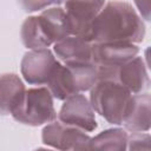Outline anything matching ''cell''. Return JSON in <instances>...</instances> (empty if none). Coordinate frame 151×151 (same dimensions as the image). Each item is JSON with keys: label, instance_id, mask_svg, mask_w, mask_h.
Instances as JSON below:
<instances>
[{"label": "cell", "instance_id": "1", "mask_svg": "<svg viewBox=\"0 0 151 151\" xmlns=\"http://www.w3.org/2000/svg\"><path fill=\"white\" fill-rule=\"evenodd\" d=\"M145 37V25L132 4L126 1L105 2L93 24V44H139Z\"/></svg>", "mask_w": 151, "mask_h": 151}, {"label": "cell", "instance_id": "2", "mask_svg": "<svg viewBox=\"0 0 151 151\" xmlns=\"http://www.w3.org/2000/svg\"><path fill=\"white\" fill-rule=\"evenodd\" d=\"M132 93L118 80H98L90 90V104L96 113L112 125H122L131 104Z\"/></svg>", "mask_w": 151, "mask_h": 151}, {"label": "cell", "instance_id": "3", "mask_svg": "<svg viewBox=\"0 0 151 151\" xmlns=\"http://www.w3.org/2000/svg\"><path fill=\"white\" fill-rule=\"evenodd\" d=\"M97 81L98 76L93 64L65 65L59 61L45 87L53 99L64 101L74 94L90 91Z\"/></svg>", "mask_w": 151, "mask_h": 151}, {"label": "cell", "instance_id": "4", "mask_svg": "<svg viewBox=\"0 0 151 151\" xmlns=\"http://www.w3.org/2000/svg\"><path fill=\"white\" fill-rule=\"evenodd\" d=\"M11 116L25 125H47L57 120L53 97L45 86L28 88Z\"/></svg>", "mask_w": 151, "mask_h": 151}, {"label": "cell", "instance_id": "5", "mask_svg": "<svg viewBox=\"0 0 151 151\" xmlns=\"http://www.w3.org/2000/svg\"><path fill=\"white\" fill-rule=\"evenodd\" d=\"M92 53L98 80H118L119 68L138 55L139 47L130 42H92Z\"/></svg>", "mask_w": 151, "mask_h": 151}, {"label": "cell", "instance_id": "6", "mask_svg": "<svg viewBox=\"0 0 151 151\" xmlns=\"http://www.w3.org/2000/svg\"><path fill=\"white\" fill-rule=\"evenodd\" d=\"M42 143L58 151H92V137L87 132L54 120L42 129Z\"/></svg>", "mask_w": 151, "mask_h": 151}, {"label": "cell", "instance_id": "7", "mask_svg": "<svg viewBox=\"0 0 151 151\" xmlns=\"http://www.w3.org/2000/svg\"><path fill=\"white\" fill-rule=\"evenodd\" d=\"M106 1H66L63 7L70 35L91 42L93 24Z\"/></svg>", "mask_w": 151, "mask_h": 151}, {"label": "cell", "instance_id": "8", "mask_svg": "<svg viewBox=\"0 0 151 151\" xmlns=\"http://www.w3.org/2000/svg\"><path fill=\"white\" fill-rule=\"evenodd\" d=\"M58 64L59 60L51 50H32L24 54L20 70L28 84L41 87L46 86Z\"/></svg>", "mask_w": 151, "mask_h": 151}, {"label": "cell", "instance_id": "9", "mask_svg": "<svg viewBox=\"0 0 151 151\" xmlns=\"http://www.w3.org/2000/svg\"><path fill=\"white\" fill-rule=\"evenodd\" d=\"M58 120L85 132H92L98 126L94 111L88 99L81 93L74 94L64 100L58 113Z\"/></svg>", "mask_w": 151, "mask_h": 151}, {"label": "cell", "instance_id": "10", "mask_svg": "<svg viewBox=\"0 0 151 151\" xmlns=\"http://www.w3.org/2000/svg\"><path fill=\"white\" fill-rule=\"evenodd\" d=\"M55 58L65 65L93 64L92 42L70 35L53 45Z\"/></svg>", "mask_w": 151, "mask_h": 151}, {"label": "cell", "instance_id": "11", "mask_svg": "<svg viewBox=\"0 0 151 151\" xmlns=\"http://www.w3.org/2000/svg\"><path fill=\"white\" fill-rule=\"evenodd\" d=\"M151 98L149 93L133 94L130 107L123 120V126L131 133L149 132L150 130Z\"/></svg>", "mask_w": 151, "mask_h": 151}, {"label": "cell", "instance_id": "12", "mask_svg": "<svg viewBox=\"0 0 151 151\" xmlns=\"http://www.w3.org/2000/svg\"><path fill=\"white\" fill-rule=\"evenodd\" d=\"M118 81L132 94L143 93L150 84L144 59L137 55L123 65L118 71Z\"/></svg>", "mask_w": 151, "mask_h": 151}, {"label": "cell", "instance_id": "13", "mask_svg": "<svg viewBox=\"0 0 151 151\" xmlns=\"http://www.w3.org/2000/svg\"><path fill=\"white\" fill-rule=\"evenodd\" d=\"M26 87L15 73L0 74V116H8L21 101Z\"/></svg>", "mask_w": 151, "mask_h": 151}, {"label": "cell", "instance_id": "14", "mask_svg": "<svg viewBox=\"0 0 151 151\" xmlns=\"http://www.w3.org/2000/svg\"><path fill=\"white\" fill-rule=\"evenodd\" d=\"M20 37L24 46L29 51L47 48L48 46L53 45L39 15H32L25 19L21 26Z\"/></svg>", "mask_w": 151, "mask_h": 151}, {"label": "cell", "instance_id": "15", "mask_svg": "<svg viewBox=\"0 0 151 151\" xmlns=\"http://www.w3.org/2000/svg\"><path fill=\"white\" fill-rule=\"evenodd\" d=\"M61 5L63 2L57 1V4L44 9L41 14L39 15L48 32L51 40L53 41V45L70 37L67 21H66V14Z\"/></svg>", "mask_w": 151, "mask_h": 151}, {"label": "cell", "instance_id": "16", "mask_svg": "<svg viewBox=\"0 0 151 151\" xmlns=\"http://www.w3.org/2000/svg\"><path fill=\"white\" fill-rule=\"evenodd\" d=\"M127 137L120 127L104 130L92 138V151H127Z\"/></svg>", "mask_w": 151, "mask_h": 151}, {"label": "cell", "instance_id": "17", "mask_svg": "<svg viewBox=\"0 0 151 151\" xmlns=\"http://www.w3.org/2000/svg\"><path fill=\"white\" fill-rule=\"evenodd\" d=\"M151 137L147 132H134L127 137V151H150Z\"/></svg>", "mask_w": 151, "mask_h": 151}, {"label": "cell", "instance_id": "18", "mask_svg": "<svg viewBox=\"0 0 151 151\" xmlns=\"http://www.w3.org/2000/svg\"><path fill=\"white\" fill-rule=\"evenodd\" d=\"M57 4V1H20V5L24 7L25 12H37L46 9Z\"/></svg>", "mask_w": 151, "mask_h": 151}, {"label": "cell", "instance_id": "19", "mask_svg": "<svg viewBox=\"0 0 151 151\" xmlns=\"http://www.w3.org/2000/svg\"><path fill=\"white\" fill-rule=\"evenodd\" d=\"M33 151H57V150H51V149H45V147H38Z\"/></svg>", "mask_w": 151, "mask_h": 151}]
</instances>
